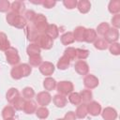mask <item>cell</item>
<instances>
[{"instance_id":"obj_44","label":"cell","mask_w":120,"mask_h":120,"mask_svg":"<svg viewBox=\"0 0 120 120\" xmlns=\"http://www.w3.org/2000/svg\"><path fill=\"white\" fill-rule=\"evenodd\" d=\"M63 4L68 9H72V8L77 7V1L76 0H65V1H63Z\"/></svg>"},{"instance_id":"obj_15","label":"cell","mask_w":120,"mask_h":120,"mask_svg":"<svg viewBox=\"0 0 120 120\" xmlns=\"http://www.w3.org/2000/svg\"><path fill=\"white\" fill-rule=\"evenodd\" d=\"M45 34L49 38H51L52 39H55V38H58L59 30H58V28L55 24H48V27H47V30H46Z\"/></svg>"},{"instance_id":"obj_24","label":"cell","mask_w":120,"mask_h":120,"mask_svg":"<svg viewBox=\"0 0 120 120\" xmlns=\"http://www.w3.org/2000/svg\"><path fill=\"white\" fill-rule=\"evenodd\" d=\"M7 100L9 102V103H13L14 100L20 97V94H19V91L16 89V88H10L8 92H7Z\"/></svg>"},{"instance_id":"obj_5","label":"cell","mask_w":120,"mask_h":120,"mask_svg":"<svg viewBox=\"0 0 120 120\" xmlns=\"http://www.w3.org/2000/svg\"><path fill=\"white\" fill-rule=\"evenodd\" d=\"M37 102L41 106V107H46L47 105L50 104L52 101V97L48 92H40L37 96Z\"/></svg>"},{"instance_id":"obj_30","label":"cell","mask_w":120,"mask_h":120,"mask_svg":"<svg viewBox=\"0 0 120 120\" xmlns=\"http://www.w3.org/2000/svg\"><path fill=\"white\" fill-rule=\"evenodd\" d=\"M68 100L71 104L73 105H80L81 102H82V99H81V96L79 93H76V92H71L68 96Z\"/></svg>"},{"instance_id":"obj_49","label":"cell","mask_w":120,"mask_h":120,"mask_svg":"<svg viewBox=\"0 0 120 120\" xmlns=\"http://www.w3.org/2000/svg\"><path fill=\"white\" fill-rule=\"evenodd\" d=\"M76 118H77V117H76V115H75V112H68L66 113L64 120H76Z\"/></svg>"},{"instance_id":"obj_3","label":"cell","mask_w":120,"mask_h":120,"mask_svg":"<svg viewBox=\"0 0 120 120\" xmlns=\"http://www.w3.org/2000/svg\"><path fill=\"white\" fill-rule=\"evenodd\" d=\"M5 54H6V58H7V61L8 64L16 66L20 62V56L18 54V51L15 48L9 47L5 52Z\"/></svg>"},{"instance_id":"obj_39","label":"cell","mask_w":120,"mask_h":120,"mask_svg":"<svg viewBox=\"0 0 120 120\" xmlns=\"http://www.w3.org/2000/svg\"><path fill=\"white\" fill-rule=\"evenodd\" d=\"M19 67H20V69H21L22 77H27L31 73L32 68H31L30 65H28V64H21V65H19Z\"/></svg>"},{"instance_id":"obj_17","label":"cell","mask_w":120,"mask_h":120,"mask_svg":"<svg viewBox=\"0 0 120 120\" xmlns=\"http://www.w3.org/2000/svg\"><path fill=\"white\" fill-rule=\"evenodd\" d=\"M52 101H53V103H54V105H55L56 107H58V108H63V107L66 106L68 100H67V98H66L65 96L60 95V94H57V95H55V96L53 97Z\"/></svg>"},{"instance_id":"obj_25","label":"cell","mask_w":120,"mask_h":120,"mask_svg":"<svg viewBox=\"0 0 120 120\" xmlns=\"http://www.w3.org/2000/svg\"><path fill=\"white\" fill-rule=\"evenodd\" d=\"M56 82L53 78H51V77H48L44 80L43 82V86L45 88V90H48V91H51V90H53L55 87H56Z\"/></svg>"},{"instance_id":"obj_12","label":"cell","mask_w":120,"mask_h":120,"mask_svg":"<svg viewBox=\"0 0 120 120\" xmlns=\"http://www.w3.org/2000/svg\"><path fill=\"white\" fill-rule=\"evenodd\" d=\"M25 35H26V38H27L28 40L35 42L37 37L38 36V31L36 30V28L34 27L33 24L32 25L27 24L25 26Z\"/></svg>"},{"instance_id":"obj_21","label":"cell","mask_w":120,"mask_h":120,"mask_svg":"<svg viewBox=\"0 0 120 120\" xmlns=\"http://www.w3.org/2000/svg\"><path fill=\"white\" fill-rule=\"evenodd\" d=\"M108 9L112 14H119L120 11V0H112L109 3Z\"/></svg>"},{"instance_id":"obj_32","label":"cell","mask_w":120,"mask_h":120,"mask_svg":"<svg viewBox=\"0 0 120 120\" xmlns=\"http://www.w3.org/2000/svg\"><path fill=\"white\" fill-rule=\"evenodd\" d=\"M36 114L39 119H45L49 115V110L46 107H39L36 110Z\"/></svg>"},{"instance_id":"obj_37","label":"cell","mask_w":120,"mask_h":120,"mask_svg":"<svg viewBox=\"0 0 120 120\" xmlns=\"http://www.w3.org/2000/svg\"><path fill=\"white\" fill-rule=\"evenodd\" d=\"M89 55V51L85 49H76V57L80 60H84Z\"/></svg>"},{"instance_id":"obj_7","label":"cell","mask_w":120,"mask_h":120,"mask_svg":"<svg viewBox=\"0 0 120 120\" xmlns=\"http://www.w3.org/2000/svg\"><path fill=\"white\" fill-rule=\"evenodd\" d=\"M108 43H115L119 38V31L115 28H110L103 38Z\"/></svg>"},{"instance_id":"obj_16","label":"cell","mask_w":120,"mask_h":120,"mask_svg":"<svg viewBox=\"0 0 120 120\" xmlns=\"http://www.w3.org/2000/svg\"><path fill=\"white\" fill-rule=\"evenodd\" d=\"M77 8L81 13H87L91 8V3L87 0H81L77 2Z\"/></svg>"},{"instance_id":"obj_38","label":"cell","mask_w":120,"mask_h":120,"mask_svg":"<svg viewBox=\"0 0 120 120\" xmlns=\"http://www.w3.org/2000/svg\"><path fill=\"white\" fill-rule=\"evenodd\" d=\"M64 55H66L69 60H74L76 58V49L72 47H68L64 52Z\"/></svg>"},{"instance_id":"obj_13","label":"cell","mask_w":120,"mask_h":120,"mask_svg":"<svg viewBox=\"0 0 120 120\" xmlns=\"http://www.w3.org/2000/svg\"><path fill=\"white\" fill-rule=\"evenodd\" d=\"M85 30H86V28H84L83 26H78V27H76L74 29V32H73L74 39L77 40V41H79V42L84 41Z\"/></svg>"},{"instance_id":"obj_31","label":"cell","mask_w":120,"mask_h":120,"mask_svg":"<svg viewBox=\"0 0 120 120\" xmlns=\"http://www.w3.org/2000/svg\"><path fill=\"white\" fill-rule=\"evenodd\" d=\"M26 52H27V54H28L29 56L38 55V54H39V52H40V48H39L38 45H36L35 43H32V44H30V45L27 47Z\"/></svg>"},{"instance_id":"obj_2","label":"cell","mask_w":120,"mask_h":120,"mask_svg":"<svg viewBox=\"0 0 120 120\" xmlns=\"http://www.w3.org/2000/svg\"><path fill=\"white\" fill-rule=\"evenodd\" d=\"M35 44L38 45L40 49L50 50L53 45V39L49 38L46 34H38L35 40Z\"/></svg>"},{"instance_id":"obj_4","label":"cell","mask_w":120,"mask_h":120,"mask_svg":"<svg viewBox=\"0 0 120 120\" xmlns=\"http://www.w3.org/2000/svg\"><path fill=\"white\" fill-rule=\"evenodd\" d=\"M56 89L60 95L67 96V95H69L73 91V84L71 82L62 81L56 84Z\"/></svg>"},{"instance_id":"obj_46","label":"cell","mask_w":120,"mask_h":120,"mask_svg":"<svg viewBox=\"0 0 120 120\" xmlns=\"http://www.w3.org/2000/svg\"><path fill=\"white\" fill-rule=\"evenodd\" d=\"M112 24L114 26L115 29H118L120 26V14H115L112 18Z\"/></svg>"},{"instance_id":"obj_43","label":"cell","mask_w":120,"mask_h":120,"mask_svg":"<svg viewBox=\"0 0 120 120\" xmlns=\"http://www.w3.org/2000/svg\"><path fill=\"white\" fill-rule=\"evenodd\" d=\"M10 8V3L8 0H0V12H7Z\"/></svg>"},{"instance_id":"obj_47","label":"cell","mask_w":120,"mask_h":120,"mask_svg":"<svg viewBox=\"0 0 120 120\" xmlns=\"http://www.w3.org/2000/svg\"><path fill=\"white\" fill-rule=\"evenodd\" d=\"M56 5V2L55 1H52V0H45V1H42V6L46 8H53L54 6Z\"/></svg>"},{"instance_id":"obj_18","label":"cell","mask_w":120,"mask_h":120,"mask_svg":"<svg viewBox=\"0 0 120 120\" xmlns=\"http://www.w3.org/2000/svg\"><path fill=\"white\" fill-rule=\"evenodd\" d=\"M23 112H25V113H27V114H32L33 112H36V110H37V104H36V102H34L33 100H27V101H25V103H24V106H23Z\"/></svg>"},{"instance_id":"obj_6","label":"cell","mask_w":120,"mask_h":120,"mask_svg":"<svg viewBox=\"0 0 120 120\" xmlns=\"http://www.w3.org/2000/svg\"><path fill=\"white\" fill-rule=\"evenodd\" d=\"M83 84L88 89H94L98 85V79L93 74H88L83 79Z\"/></svg>"},{"instance_id":"obj_40","label":"cell","mask_w":120,"mask_h":120,"mask_svg":"<svg viewBox=\"0 0 120 120\" xmlns=\"http://www.w3.org/2000/svg\"><path fill=\"white\" fill-rule=\"evenodd\" d=\"M35 96V91L33 90V88L31 87H25L22 90V98H26V99H31L32 98H34Z\"/></svg>"},{"instance_id":"obj_19","label":"cell","mask_w":120,"mask_h":120,"mask_svg":"<svg viewBox=\"0 0 120 120\" xmlns=\"http://www.w3.org/2000/svg\"><path fill=\"white\" fill-rule=\"evenodd\" d=\"M87 113H88L87 112V104L82 103V104L78 105L76 112H75V115H76L77 118L82 119V118H84L87 115Z\"/></svg>"},{"instance_id":"obj_11","label":"cell","mask_w":120,"mask_h":120,"mask_svg":"<svg viewBox=\"0 0 120 120\" xmlns=\"http://www.w3.org/2000/svg\"><path fill=\"white\" fill-rule=\"evenodd\" d=\"M102 117L104 120H115L117 118V112L115 109L111 108V107H107L103 110V112H101Z\"/></svg>"},{"instance_id":"obj_34","label":"cell","mask_w":120,"mask_h":120,"mask_svg":"<svg viewBox=\"0 0 120 120\" xmlns=\"http://www.w3.org/2000/svg\"><path fill=\"white\" fill-rule=\"evenodd\" d=\"M110 29V25L107 22H101L100 24H98V28H97V34H99L100 36H105V34L109 31Z\"/></svg>"},{"instance_id":"obj_28","label":"cell","mask_w":120,"mask_h":120,"mask_svg":"<svg viewBox=\"0 0 120 120\" xmlns=\"http://www.w3.org/2000/svg\"><path fill=\"white\" fill-rule=\"evenodd\" d=\"M108 45L109 43L103 38H97L94 42V46L96 49L98 50H106L108 48Z\"/></svg>"},{"instance_id":"obj_50","label":"cell","mask_w":120,"mask_h":120,"mask_svg":"<svg viewBox=\"0 0 120 120\" xmlns=\"http://www.w3.org/2000/svg\"><path fill=\"white\" fill-rule=\"evenodd\" d=\"M5 120H15L14 118H8V119H5Z\"/></svg>"},{"instance_id":"obj_48","label":"cell","mask_w":120,"mask_h":120,"mask_svg":"<svg viewBox=\"0 0 120 120\" xmlns=\"http://www.w3.org/2000/svg\"><path fill=\"white\" fill-rule=\"evenodd\" d=\"M16 15H18V14L14 13V12H12V11L9 12V13H8V15H7V22H8V24L12 25V22H13V21H14Z\"/></svg>"},{"instance_id":"obj_26","label":"cell","mask_w":120,"mask_h":120,"mask_svg":"<svg viewBox=\"0 0 120 120\" xmlns=\"http://www.w3.org/2000/svg\"><path fill=\"white\" fill-rule=\"evenodd\" d=\"M74 41H75V39H74L72 32H67L64 35H62V37H61V42L64 45H69V44L73 43Z\"/></svg>"},{"instance_id":"obj_29","label":"cell","mask_w":120,"mask_h":120,"mask_svg":"<svg viewBox=\"0 0 120 120\" xmlns=\"http://www.w3.org/2000/svg\"><path fill=\"white\" fill-rule=\"evenodd\" d=\"M14 115H15V111H14L13 107H11V106H7L2 111V116L4 119L13 118Z\"/></svg>"},{"instance_id":"obj_22","label":"cell","mask_w":120,"mask_h":120,"mask_svg":"<svg viewBox=\"0 0 120 120\" xmlns=\"http://www.w3.org/2000/svg\"><path fill=\"white\" fill-rule=\"evenodd\" d=\"M97 32L94 29H86L85 30V35H84V41L87 43H92L95 42L97 39Z\"/></svg>"},{"instance_id":"obj_42","label":"cell","mask_w":120,"mask_h":120,"mask_svg":"<svg viewBox=\"0 0 120 120\" xmlns=\"http://www.w3.org/2000/svg\"><path fill=\"white\" fill-rule=\"evenodd\" d=\"M109 50H110V52H111L112 54H113V55H118V54L120 53V45H119L117 42L112 43V44L110 45V47H109Z\"/></svg>"},{"instance_id":"obj_33","label":"cell","mask_w":120,"mask_h":120,"mask_svg":"<svg viewBox=\"0 0 120 120\" xmlns=\"http://www.w3.org/2000/svg\"><path fill=\"white\" fill-rule=\"evenodd\" d=\"M80 96H81V99L82 101H83L84 103H87V102H90V100L92 99V92L90 90H82L81 93H79Z\"/></svg>"},{"instance_id":"obj_14","label":"cell","mask_w":120,"mask_h":120,"mask_svg":"<svg viewBox=\"0 0 120 120\" xmlns=\"http://www.w3.org/2000/svg\"><path fill=\"white\" fill-rule=\"evenodd\" d=\"M24 3H22V1H14L10 4V8L12 9V12L21 15L23 11H24Z\"/></svg>"},{"instance_id":"obj_45","label":"cell","mask_w":120,"mask_h":120,"mask_svg":"<svg viewBox=\"0 0 120 120\" xmlns=\"http://www.w3.org/2000/svg\"><path fill=\"white\" fill-rule=\"evenodd\" d=\"M24 15H25V17H24L25 20H26V21H29V22H33L34 19H35L36 16H37L36 12L33 11V10H26L25 13H24Z\"/></svg>"},{"instance_id":"obj_27","label":"cell","mask_w":120,"mask_h":120,"mask_svg":"<svg viewBox=\"0 0 120 120\" xmlns=\"http://www.w3.org/2000/svg\"><path fill=\"white\" fill-rule=\"evenodd\" d=\"M69 64H70V60L66 55H63L57 62V68L61 70H64L69 67Z\"/></svg>"},{"instance_id":"obj_10","label":"cell","mask_w":120,"mask_h":120,"mask_svg":"<svg viewBox=\"0 0 120 120\" xmlns=\"http://www.w3.org/2000/svg\"><path fill=\"white\" fill-rule=\"evenodd\" d=\"M87 112L93 116H97L101 112V106L97 101H91L87 104Z\"/></svg>"},{"instance_id":"obj_23","label":"cell","mask_w":120,"mask_h":120,"mask_svg":"<svg viewBox=\"0 0 120 120\" xmlns=\"http://www.w3.org/2000/svg\"><path fill=\"white\" fill-rule=\"evenodd\" d=\"M10 47V43L5 33L0 32V50L6 52Z\"/></svg>"},{"instance_id":"obj_20","label":"cell","mask_w":120,"mask_h":120,"mask_svg":"<svg viewBox=\"0 0 120 120\" xmlns=\"http://www.w3.org/2000/svg\"><path fill=\"white\" fill-rule=\"evenodd\" d=\"M12 25L15 26L16 28L22 29L27 25V22H26V20L24 17H22V15H16V17L12 22Z\"/></svg>"},{"instance_id":"obj_51","label":"cell","mask_w":120,"mask_h":120,"mask_svg":"<svg viewBox=\"0 0 120 120\" xmlns=\"http://www.w3.org/2000/svg\"><path fill=\"white\" fill-rule=\"evenodd\" d=\"M56 120H64V119H56Z\"/></svg>"},{"instance_id":"obj_8","label":"cell","mask_w":120,"mask_h":120,"mask_svg":"<svg viewBox=\"0 0 120 120\" xmlns=\"http://www.w3.org/2000/svg\"><path fill=\"white\" fill-rule=\"evenodd\" d=\"M39 71L45 76H50L54 71V66L51 62H42L39 66Z\"/></svg>"},{"instance_id":"obj_9","label":"cell","mask_w":120,"mask_h":120,"mask_svg":"<svg viewBox=\"0 0 120 120\" xmlns=\"http://www.w3.org/2000/svg\"><path fill=\"white\" fill-rule=\"evenodd\" d=\"M74 68L76 70L77 73H79L80 75H86L89 71V67L87 65V63L83 60H79L75 63Z\"/></svg>"},{"instance_id":"obj_41","label":"cell","mask_w":120,"mask_h":120,"mask_svg":"<svg viewBox=\"0 0 120 120\" xmlns=\"http://www.w3.org/2000/svg\"><path fill=\"white\" fill-rule=\"evenodd\" d=\"M10 74H11V77L15 80H20L21 78H22V72H21L19 66H15L14 68H12Z\"/></svg>"},{"instance_id":"obj_36","label":"cell","mask_w":120,"mask_h":120,"mask_svg":"<svg viewBox=\"0 0 120 120\" xmlns=\"http://www.w3.org/2000/svg\"><path fill=\"white\" fill-rule=\"evenodd\" d=\"M24 103H25L24 98H23L22 97H19V98H17L14 100V102H13L12 104H13V107L15 108V110H17V111H21V110L23 109Z\"/></svg>"},{"instance_id":"obj_1","label":"cell","mask_w":120,"mask_h":120,"mask_svg":"<svg viewBox=\"0 0 120 120\" xmlns=\"http://www.w3.org/2000/svg\"><path fill=\"white\" fill-rule=\"evenodd\" d=\"M33 25L38 34H45L48 27L46 17L43 14H37L36 18L33 21Z\"/></svg>"},{"instance_id":"obj_35","label":"cell","mask_w":120,"mask_h":120,"mask_svg":"<svg viewBox=\"0 0 120 120\" xmlns=\"http://www.w3.org/2000/svg\"><path fill=\"white\" fill-rule=\"evenodd\" d=\"M41 63H42V58H41L40 54L29 56V64H30V66L38 67V66H40Z\"/></svg>"}]
</instances>
